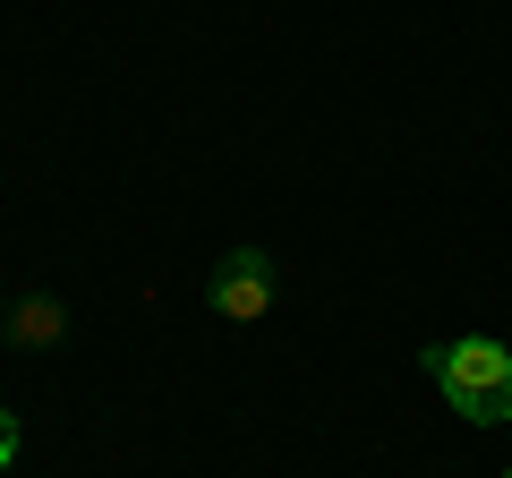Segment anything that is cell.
Returning a JSON list of instances; mask_svg holds the SVG:
<instances>
[{"label": "cell", "instance_id": "obj_6", "mask_svg": "<svg viewBox=\"0 0 512 478\" xmlns=\"http://www.w3.org/2000/svg\"><path fill=\"white\" fill-rule=\"evenodd\" d=\"M504 478H512V470H504Z\"/></svg>", "mask_w": 512, "mask_h": 478}, {"label": "cell", "instance_id": "obj_1", "mask_svg": "<svg viewBox=\"0 0 512 478\" xmlns=\"http://www.w3.org/2000/svg\"><path fill=\"white\" fill-rule=\"evenodd\" d=\"M427 376H436V393H444L470 427H504V419H512V350L487 342V333L436 342V350H427Z\"/></svg>", "mask_w": 512, "mask_h": 478}, {"label": "cell", "instance_id": "obj_3", "mask_svg": "<svg viewBox=\"0 0 512 478\" xmlns=\"http://www.w3.org/2000/svg\"><path fill=\"white\" fill-rule=\"evenodd\" d=\"M0 333H9L18 350H60V342H69V299H52V291H18Z\"/></svg>", "mask_w": 512, "mask_h": 478}, {"label": "cell", "instance_id": "obj_2", "mask_svg": "<svg viewBox=\"0 0 512 478\" xmlns=\"http://www.w3.org/2000/svg\"><path fill=\"white\" fill-rule=\"evenodd\" d=\"M205 308L231 316V325H256V316L274 308V257H265V248H231V257L205 274Z\"/></svg>", "mask_w": 512, "mask_h": 478}, {"label": "cell", "instance_id": "obj_4", "mask_svg": "<svg viewBox=\"0 0 512 478\" xmlns=\"http://www.w3.org/2000/svg\"><path fill=\"white\" fill-rule=\"evenodd\" d=\"M9 461H18V419L0 410V470H9Z\"/></svg>", "mask_w": 512, "mask_h": 478}, {"label": "cell", "instance_id": "obj_5", "mask_svg": "<svg viewBox=\"0 0 512 478\" xmlns=\"http://www.w3.org/2000/svg\"><path fill=\"white\" fill-rule=\"evenodd\" d=\"M0 325H9V299H0Z\"/></svg>", "mask_w": 512, "mask_h": 478}]
</instances>
